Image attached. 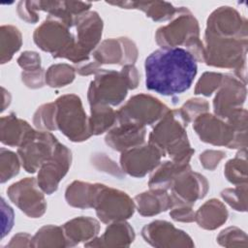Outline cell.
<instances>
[{
    "label": "cell",
    "instance_id": "277c9868",
    "mask_svg": "<svg viewBox=\"0 0 248 248\" xmlns=\"http://www.w3.org/2000/svg\"><path fill=\"white\" fill-rule=\"evenodd\" d=\"M173 20L157 30L155 39L161 47H179L184 45L197 60L203 61V46L199 40V24L191 12L178 8Z\"/></svg>",
    "mask_w": 248,
    "mask_h": 248
},
{
    "label": "cell",
    "instance_id": "52a82bcc",
    "mask_svg": "<svg viewBox=\"0 0 248 248\" xmlns=\"http://www.w3.org/2000/svg\"><path fill=\"white\" fill-rule=\"evenodd\" d=\"M59 141L47 131L31 129L17 148L20 162L27 172L37 171L54 153Z\"/></svg>",
    "mask_w": 248,
    "mask_h": 248
},
{
    "label": "cell",
    "instance_id": "f35d334b",
    "mask_svg": "<svg viewBox=\"0 0 248 248\" xmlns=\"http://www.w3.org/2000/svg\"><path fill=\"white\" fill-rule=\"evenodd\" d=\"M17 64L24 71H34L41 69V57L37 52L24 51L17 58Z\"/></svg>",
    "mask_w": 248,
    "mask_h": 248
},
{
    "label": "cell",
    "instance_id": "d590c367",
    "mask_svg": "<svg viewBox=\"0 0 248 248\" xmlns=\"http://www.w3.org/2000/svg\"><path fill=\"white\" fill-rule=\"evenodd\" d=\"M224 76L219 73H213V72H206L204 73L201 78L199 79L196 88L195 93L196 94H202L204 96H210L213 91H215L223 82Z\"/></svg>",
    "mask_w": 248,
    "mask_h": 248
},
{
    "label": "cell",
    "instance_id": "83f0119b",
    "mask_svg": "<svg viewBox=\"0 0 248 248\" xmlns=\"http://www.w3.org/2000/svg\"><path fill=\"white\" fill-rule=\"evenodd\" d=\"M108 4L119 6L125 9H138L143 11L153 20H167L172 18L177 11L168 2H109Z\"/></svg>",
    "mask_w": 248,
    "mask_h": 248
},
{
    "label": "cell",
    "instance_id": "3957f363",
    "mask_svg": "<svg viewBox=\"0 0 248 248\" xmlns=\"http://www.w3.org/2000/svg\"><path fill=\"white\" fill-rule=\"evenodd\" d=\"M186 126L178 109H169L150 133L149 143L156 146L162 156H170L174 161H190L195 150L188 141Z\"/></svg>",
    "mask_w": 248,
    "mask_h": 248
},
{
    "label": "cell",
    "instance_id": "4dcf8cb0",
    "mask_svg": "<svg viewBox=\"0 0 248 248\" xmlns=\"http://www.w3.org/2000/svg\"><path fill=\"white\" fill-rule=\"evenodd\" d=\"M1 38V64L9 62L14 54L20 48L22 40L19 30L13 25H2Z\"/></svg>",
    "mask_w": 248,
    "mask_h": 248
},
{
    "label": "cell",
    "instance_id": "484cf974",
    "mask_svg": "<svg viewBox=\"0 0 248 248\" xmlns=\"http://www.w3.org/2000/svg\"><path fill=\"white\" fill-rule=\"evenodd\" d=\"M190 168L188 160L167 161L159 164L158 168L153 170L148 185L150 188L168 189L172 181L184 170Z\"/></svg>",
    "mask_w": 248,
    "mask_h": 248
},
{
    "label": "cell",
    "instance_id": "8d00e7d4",
    "mask_svg": "<svg viewBox=\"0 0 248 248\" xmlns=\"http://www.w3.org/2000/svg\"><path fill=\"white\" fill-rule=\"evenodd\" d=\"M208 109V103L203 99H190L183 107L178 109L180 115L188 124L192 119L198 117L200 114L203 113Z\"/></svg>",
    "mask_w": 248,
    "mask_h": 248
},
{
    "label": "cell",
    "instance_id": "7a4b0ae2",
    "mask_svg": "<svg viewBox=\"0 0 248 248\" xmlns=\"http://www.w3.org/2000/svg\"><path fill=\"white\" fill-rule=\"evenodd\" d=\"M139 74L134 65H125L121 72L101 70L91 81L88 101L91 106H117L127 96L128 89H135Z\"/></svg>",
    "mask_w": 248,
    "mask_h": 248
},
{
    "label": "cell",
    "instance_id": "e0dca14e",
    "mask_svg": "<svg viewBox=\"0 0 248 248\" xmlns=\"http://www.w3.org/2000/svg\"><path fill=\"white\" fill-rule=\"evenodd\" d=\"M170 188H171L172 192L173 205H192L197 200L202 199L206 195L208 183L203 175L191 171L189 168L172 181Z\"/></svg>",
    "mask_w": 248,
    "mask_h": 248
},
{
    "label": "cell",
    "instance_id": "9c48e42d",
    "mask_svg": "<svg viewBox=\"0 0 248 248\" xmlns=\"http://www.w3.org/2000/svg\"><path fill=\"white\" fill-rule=\"evenodd\" d=\"M205 46H203V62L215 67H235L245 57L246 44L241 43L240 38L218 37L205 34Z\"/></svg>",
    "mask_w": 248,
    "mask_h": 248
},
{
    "label": "cell",
    "instance_id": "5b68a950",
    "mask_svg": "<svg viewBox=\"0 0 248 248\" xmlns=\"http://www.w3.org/2000/svg\"><path fill=\"white\" fill-rule=\"evenodd\" d=\"M54 104L57 129L72 141L86 140L91 136V132L89 119L83 110L80 98L75 94L63 95Z\"/></svg>",
    "mask_w": 248,
    "mask_h": 248
},
{
    "label": "cell",
    "instance_id": "b9f144b4",
    "mask_svg": "<svg viewBox=\"0 0 248 248\" xmlns=\"http://www.w3.org/2000/svg\"><path fill=\"white\" fill-rule=\"evenodd\" d=\"M224 156H225V153L222 151L206 150L202 154H201L200 160L205 169L214 170Z\"/></svg>",
    "mask_w": 248,
    "mask_h": 248
},
{
    "label": "cell",
    "instance_id": "2e32d148",
    "mask_svg": "<svg viewBox=\"0 0 248 248\" xmlns=\"http://www.w3.org/2000/svg\"><path fill=\"white\" fill-rule=\"evenodd\" d=\"M222 88L213 101L214 112L221 118L230 120L240 113V105L245 100V87L235 78L224 76Z\"/></svg>",
    "mask_w": 248,
    "mask_h": 248
},
{
    "label": "cell",
    "instance_id": "f546056e",
    "mask_svg": "<svg viewBox=\"0 0 248 248\" xmlns=\"http://www.w3.org/2000/svg\"><path fill=\"white\" fill-rule=\"evenodd\" d=\"M116 122V111L108 106H91V116L89 118L91 135H100L108 131Z\"/></svg>",
    "mask_w": 248,
    "mask_h": 248
},
{
    "label": "cell",
    "instance_id": "1f68e13d",
    "mask_svg": "<svg viewBox=\"0 0 248 248\" xmlns=\"http://www.w3.org/2000/svg\"><path fill=\"white\" fill-rule=\"evenodd\" d=\"M62 227L46 226L40 229L32 238V246H68Z\"/></svg>",
    "mask_w": 248,
    "mask_h": 248
},
{
    "label": "cell",
    "instance_id": "8fae6325",
    "mask_svg": "<svg viewBox=\"0 0 248 248\" xmlns=\"http://www.w3.org/2000/svg\"><path fill=\"white\" fill-rule=\"evenodd\" d=\"M77 39L75 47L69 60L82 63L88 60L89 53L100 42L103 30V21L96 12H86L76 17Z\"/></svg>",
    "mask_w": 248,
    "mask_h": 248
},
{
    "label": "cell",
    "instance_id": "6da1fadb",
    "mask_svg": "<svg viewBox=\"0 0 248 248\" xmlns=\"http://www.w3.org/2000/svg\"><path fill=\"white\" fill-rule=\"evenodd\" d=\"M145 87L163 96L187 91L197 75V59L183 47L159 48L144 62Z\"/></svg>",
    "mask_w": 248,
    "mask_h": 248
},
{
    "label": "cell",
    "instance_id": "30bf717a",
    "mask_svg": "<svg viewBox=\"0 0 248 248\" xmlns=\"http://www.w3.org/2000/svg\"><path fill=\"white\" fill-rule=\"evenodd\" d=\"M169 111L168 107L151 95H135L116 111L117 122L151 125Z\"/></svg>",
    "mask_w": 248,
    "mask_h": 248
},
{
    "label": "cell",
    "instance_id": "7c38bea8",
    "mask_svg": "<svg viewBox=\"0 0 248 248\" xmlns=\"http://www.w3.org/2000/svg\"><path fill=\"white\" fill-rule=\"evenodd\" d=\"M193 128L201 140L214 145H227L229 148L240 146V133L215 115L202 113L195 118Z\"/></svg>",
    "mask_w": 248,
    "mask_h": 248
},
{
    "label": "cell",
    "instance_id": "4fadbf2b",
    "mask_svg": "<svg viewBox=\"0 0 248 248\" xmlns=\"http://www.w3.org/2000/svg\"><path fill=\"white\" fill-rule=\"evenodd\" d=\"M40 189L35 178L26 177L12 184L7 189V195L27 216L40 218L46 208L45 197Z\"/></svg>",
    "mask_w": 248,
    "mask_h": 248
},
{
    "label": "cell",
    "instance_id": "8992f818",
    "mask_svg": "<svg viewBox=\"0 0 248 248\" xmlns=\"http://www.w3.org/2000/svg\"><path fill=\"white\" fill-rule=\"evenodd\" d=\"M70 26L61 20L47 16V18L36 28L33 38L35 44L44 51L52 54L53 57L69 58L76 39L70 32Z\"/></svg>",
    "mask_w": 248,
    "mask_h": 248
},
{
    "label": "cell",
    "instance_id": "44dd1931",
    "mask_svg": "<svg viewBox=\"0 0 248 248\" xmlns=\"http://www.w3.org/2000/svg\"><path fill=\"white\" fill-rule=\"evenodd\" d=\"M117 125L108 131L106 143L117 151H126L141 145L145 139V126L132 122H116Z\"/></svg>",
    "mask_w": 248,
    "mask_h": 248
},
{
    "label": "cell",
    "instance_id": "9a60e30c",
    "mask_svg": "<svg viewBox=\"0 0 248 248\" xmlns=\"http://www.w3.org/2000/svg\"><path fill=\"white\" fill-rule=\"evenodd\" d=\"M161 157L162 154L159 149L148 143L124 151L120 158V164L122 170L128 174L142 177L158 167Z\"/></svg>",
    "mask_w": 248,
    "mask_h": 248
},
{
    "label": "cell",
    "instance_id": "60d3db41",
    "mask_svg": "<svg viewBox=\"0 0 248 248\" xmlns=\"http://www.w3.org/2000/svg\"><path fill=\"white\" fill-rule=\"evenodd\" d=\"M43 74L44 71L42 68L34 71H23L21 74L22 81L30 88L42 87L44 85Z\"/></svg>",
    "mask_w": 248,
    "mask_h": 248
},
{
    "label": "cell",
    "instance_id": "4316f807",
    "mask_svg": "<svg viewBox=\"0 0 248 248\" xmlns=\"http://www.w3.org/2000/svg\"><path fill=\"white\" fill-rule=\"evenodd\" d=\"M228 211L218 200L212 199L203 203L195 213V220L201 228L214 230L226 222Z\"/></svg>",
    "mask_w": 248,
    "mask_h": 248
},
{
    "label": "cell",
    "instance_id": "ac0fdd59",
    "mask_svg": "<svg viewBox=\"0 0 248 248\" xmlns=\"http://www.w3.org/2000/svg\"><path fill=\"white\" fill-rule=\"evenodd\" d=\"M138 50L135 44L128 38L108 39L94 51L93 57L101 64L133 65L137 59Z\"/></svg>",
    "mask_w": 248,
    "mask_h": 248
},
{
    "label": "cell",
    "instance_id": "7402d4cb",
    "mask_svg": "<svg viewBox=\"0 0 248 248\" xmlns=\"http://www.w3.org/2000/svg\"><path fill=\"white\" fill-rule=\"evenodd\" d=\"M173 199L165 189L151 188L149 192L135 197V206L142 216H152L173 206Z\"/></svg>",
    "mask_w": 248,
    "mask_h": 248
},
{
    "label": "cell",
    "instance_id": "f1b7e54d",
    "mask_svg": "<svg viewBox=\"0 0 248 248\" xmlns=\"http://www.w3.org/2000/svg\"><path fill=\"white\" fill-rule=\"evenodd\" d=\"M96 184H91L82 181H74L66 190L67 202L75 207L88 208L93 207L94 197L97 190Z\"/></svg>",
    "mask_w": 248,
    "mask_h": 248
},
{
    "label": "cell",
    "instance_id": "ba28073f",
    "mask_svg": "<svg viewBox=\"0 0 248 248\" xmlns=\"http://www.w3.org/2000/svg\"><path fill=\"white\" fill-rule=\"evenodd\" d=\"M93 208L100 220L108 224L130 218L135 210V202L125 192L98 183Z\"/></svg>",
    "mask_w": 248,
    "mask_h": 248
},
{
    "label": "cell",
    "instance_id": "ffe728a7",
    "mask_svg": "<svg viewBox=\"0 0 248 248\" xmlns=\"http://www.w3.org/2000/svg\"><path fill=\"white\" fill-rule=\"evenodd\" d=\"M241 27L246 28V21L242 22L241 16L235 10L224 6L218 8L209 16L205 34L231 38L236 36L240 38Z\"/></svg>",
    "mask_w": 248,
    "mask_h": 248
},
{
    "label": "cell",
    "instance_id": "7bdbcfd3",
    "mask_svg": "<svg viewBox=\"0 0 248 248\" xmlns=\"http://www.w3.org/2000/svg\"><path fill=\"white\" fill-rule=\"evenodd\" d=\"M240 187L236 189H226L221 193L223 199L235 210H243L240 204L241 198H240Z\"/></svg>",
    "mask_w": 248,
    "mask_h": 248
},
{
    "label": "cell",
    "instance_id": "e575fe53",
    "mask_svg": "<svg viewBox=\"0 0 248 248\" xmlns=\"http://www.w3.org/2000/svg\"><path fill=\"white\" fill-rule=\"evenodd\" d=\"M55 104L48 103L41 106L36 110L33 122L37 128L42 131H53L56 130V123H55Z\"/></svg>",
    "mask_w": 248,
    "mask_h": 248
},
{
    "label": "cell",
    "instance_id": "ee69618b",
    "mask_svg": "<svg viewBox=\"0 0 248 248\" xmlns=\"http://www.w3.org/2000/svg\"><path fill=\"white\" fill-rule=\"evenodd\" d=\"M17 14L20 18H22L23 20H25L29 23L37 22L38 18H39L37 13L32 10L28 1H20L18 3Z\"/></svg>",
    "mask_w": 248,
    "mask_h": 248
},
{
    "label": "cell",
    "instance_id": "cb8c5ba5",
    "mask_svg": "<svg viewBox=\"0 0 248 248\" xmlns=\"http://www.w3.org/2000/svg\"><path fill=\"white\" fill-rule=\"evenodd\" d=\"M135 238L133 228L125 222L110 224L99 238H93L85 246H129Z\"/></svg>",
    "mask_w": 248,
    "mask_h": 248
},
{
    "label": "cell",
    "instance_id": "ab89813d",
    "mask_svg": "<svg viewBox=\"0 0 248 248\" xmlns=\"http://www.w3.org/2000/svg\"><path fill=\"white\" fill-rule=\"evenodd\" d=\"M170 212L171 218L175 221L192 222L195 221V213L189 204H175Z\"/></svg>",
    "mask_w": 248,
    "mask_h": 248
},
{
    "label": "cell",
    "instance_id": "5bb4252c",
    "mask_svg": "<svg viewBox=\"0 0 248 248\" xmlns=\"http://www.w3.org/2000/svg\"><path fill=\"white\" fill-rule=\"evenodd\" d=\"M72 162V153L67 146L60 142L53 155L39 169L38 184L41 190L47 195L57 190L58 183L67 173Z\"/></svg>",
    "mask_w": 248,
    "mask_h": 248
},
{
    "label": "cell",
    "instance_id": "d4e9b609",
    "mask_svg": "<svg viewBox=\"0 0 248 248\" xmlns=\"http://www.w3.org/2000/svg\"><path fill=\"white\" fill-rule=\"evenodd\" d=\"M32 129L28 122L19 119L14 113L1 117L0 140L3 144L19 146L28 132Z\"/></svg>",
    "mask_w": 248,
    "mask_h": 248
},
{
    "label": "cell",
    "instance_id": "74e56055",
    "mask_svg": "<svg viewBox=\"0 0 248 248\" xmlns=\"http://www.w3.org/2000/svg\"><path fill=\"white\" fill-rule=\"evenodd\" d=\"M246 166L245 159L240 160L239 157L230 160L225 167V175L229 181L233 184H240L241 180L246 182V170H241V167Z\"/></svg>",
    "mask_w": 248,
    "mask_h": 248
},
{
    "label": "cell",
    "instance_id": "836d02e7",
    "mask_svg": "<svg viewBox=\"0 0 248 248\" xmlns=\"http://www.w3.org/2000/svg\"><path fill=\"white\" fill-rule=\"evenodd\" d=\"M19 160L16 153L4 147L0 150L1 183H4L16 175L19 171Z\"/></svg>",
    "mask_w": 248,
    "mask_h": 248
},
{
    "label": "cell",
    "instance_id": "d6986e66",
    "mask_svg": "<svg viewBox=\"0 0 248 248\" xmlns=\"http://www.w3.org/2000/svg\"><path fill=\"white\" fill-rule=\"evenodd\" d=\"M146 242L156 247L171 246H193L191 237L183 231L177 230L167 221H154L141 231Z\"/></svg>",
    "mask_w": 248,
    "mask_h": 248
},
{
    "label": "cell",
    "instance_id": "603a6c76",
    "mask_svg": "<svg viewBox=\"0 0 248 248\" xmlns=\"http://www.w3.org/2000/svg\"><path fill=\"white\" fill-rule=\"evenodd\" d=\"M68 246H74L81 241L92 240L98 234L99 222L90 217H77L62 227Z\"/></svg>",
    "mask_w": 248,
    "mask_h": 248
},
{
    "label": "cell",
    "instance_id": "d6a6232c",
    "mask_svg": "<svg viewBox=\"0 0 248 248\" xmlns=\"http://www.w3.org/2000/svg\"><path fill=\"white\" fill-rule=\"evenodd\" d=\"M45 78L50 87L65 86L74 80L75 69L68 64H55L47 69Z\"/></svg>",
    "mask_w": 248,
    "mask_h": 248
}]
</instances>
